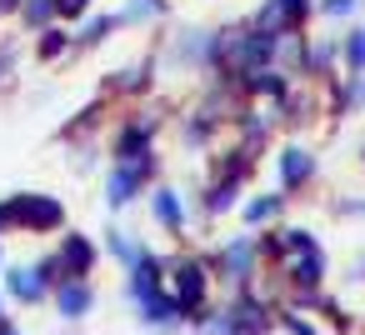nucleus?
<instances>
[{
  "instance_id": "nucleus-1",
  "label": "nucleus",
  "mask_w": 365,
  "mask_h": 335,
  "mask_svg": "<svg viewBox=\"0 0 365 335\" xmlns=\"http://www.w3.org/2000/svg\"><path fill=\"white\" fill-rule=\"evenodd\" d=\"M220 56V26H175L155 46V66L175 76H210Z\"/></svg>"
},
{
  "instance_id": "nucleus-2",
  "label": "nucleus",
  "mask_w": 365,
  "mask_h": 335,
  "mask_svg": "<svg viewBox=\"0 0 365 335\" xmlns=\"http://www.w3.org/2000/svg\"><path fill=\"white\" fill-rule=\"evenodd\" d=\"M0 225H6V235H61L71 225V210L61 195L16 190V195L0 200Z\"/></svg>"
},
{
  "instance_id": "nucleus-3",
  "label": "nucleus",
  "mask_w": 365,
  "mask_h": 335,
  "mask_svg": "<svg viewBox=\"0 0 365 335\" xmlns=\"http://www.w3.org/2000/svg\"><path fill=\"white\" fill-rule=\"evenodd\" d=\"M165 290L180 300V310H185V325L205 320V310L215 305V275H210V260H205V250L170 255V265H165Z\"/></svg>"
},
{
  "instance_id": "nucleus-4",
  "label": "nucleus",
  "mask_w": 365,
  "mask_h": 335,
  "mask_svg": "<svg viewBox=\"0 0 365 335\" xmlns=\"http://www.w3.org/2000/svg\"><path fill=\"white\" fill-rule=\"evenodd\" d=\"M160 130H165L160 105H125V110L110 120V130H106V155H110V160H140V155L160 150V145H155Z\"/></svg>"
},
{
  "instance_id": "nucleus-5",
  "label": "nucleus",
  "mask_w": 365,
  "mask_h": 335,
  "mask_svg": "<svg viewBox=\"0 0 365 335\" xmlns=\"http://www.w3.org/2000/svg\"><path fill=\"white\" fill-rule=\"evenodd\" d=\"M160 170H165V155H160V150H150V155H140V160H110V165H106V210H110V215L130 210V205L160 180Z\"/></svg>"
},
{
  "instance_id": "nucleus-6",
  "label": "nucleus",
  "mask_w": 365,
  "mask_h": 335,
  "mask_svg": "<svg viewBox=\"0 0 365 335\" xmlns=\"http://www.w3.org/2000/svg\"><path fill=\"white\" fill-rule=\"evenodd\" d=\"M205 260H210V275H215L225 290H235V285H255V275H260V240H255V230L225 235L220 245L205 250Z\"/></svg>"
},
{
  "instance_id": "nucleus-7",
  "label": "nucleus",
  "mask_w": 365,
  "mask_h": 335,
  "mask_svg": "<svg viewBox=\"0 0 365 335\" xmlns=\"http://www.w3.org/2000/svg\"><path fill=\"white\" fill-rule=\"evenodd\" d=\"M260 270H275V285L285 295H295V290H325V280H330V250L320 240H310V245L290 250L280 265H260Z\"/></svg>"
},
{
  "instance_id": "nucleus-8",
  "label": "nucleus",
  "mask_w": 365,
  "mask_h": 335,
  "mask_svg": "<svg viewBox=\"0 0 365 335\" xmlns=\"http://www.w3.org/2000/svg\"><path fill=\"white\" fill-rule=\"evenodd\" d=\"M155 81H160V66H155V51H145L140 61L106 71V76H101V96H110L115 105H120V100H125V105H135V100L155 96Z\"/></svg>"
},
{
  "instance_id": "nucleus-9",
  "label": "nucleus",
  "mask_w": 365,
  "mask_h": 335,
  "mask_svg": "<svg viewBox=\"0 0 365 335\" xmlns=\"http://www.w3.org/2000/svg\"><path fill=\"white\" fill-rule=\"evenodd\" d=\"M270 165H275V180H280L275 190H285L290 200H295V195H305V190L320 180V155H315L310 145H300V140L275 145V160H270Z\"/></svg>"
},
{
  "instance_id": "nucleus-10",
  "label": "nucleus",
  "mask_w": 365,
  "mask_h": 335,
  "mask_svg": "<svg viewBox=\"0 0 365 335\" xmlns=\"http://www.w3.org/2000/svg\"><path fill=\"white\" fill-rule=\"evenodd\" d=\"M101 235H86V230H61V240H56V260H61V270H66V280H91L96 275V265H101Z\"/></svg>"
},
{
  "instance_id": "nucleus-11",
  "label": "nucleus",
  "mask_w": 365,
  "mask_h": 335,
  "mask_svg": "<svg viewBox=\"0 0 365 335\" xmlns=\"http://www.w3.org/2000/svg\"><path fill=\"white\" fill-rule=\"evenodd\" d=\"M315 21V0H260L250 11V26L275 36V31H310Z\"/></svg>"
},
{
  "instance_id": "nucleus-12",
  "label": "nucleus",
  "mask_w": 365,
  "mask_h": 335,
  "mask_svg": "<svg viewBox=\"0 0 365 335\" xmlns=\"http://www.w3.org/2000/svg\"><path fill=\"white\" fill-rule=\"evenodd\" d=\"M220 130H225V120H220V115H210L205 105H190V110H180V115H175V140H180V150H185V155H210Z\"/></svg>"
},
{
  "instance_id": "nucleus-13",
  "label": "nucleus",
  "mask_w": 365,
  "mask_h": 335,
  "mask_svg": "<svg viewBox=\"0 0 365 335\" xmlns=\"http://www.w3.org/2000/svg\"><path fill=\"white\" fill-rule=\"evenodd\" d=\"M145 200H150V220H155L170 240H185V230H190V205H185V195H180L170 180H155Z\"/></svg>"
},
{
  "instance_id": "nucleus-14",
  "label": "nucleus",
  "mask_w": 365,
  "mask_h": 335,
  "mask_svg": "<svg viewBox=\"0 0 365 335\" xmlns=\"http://www.w3.org/2000/svg\"><path fill=\"white\" fill-rule=\"evenodd\" d=\"M165 265H170V255H160V250H150V245H145V255L125 270V305H130V310L165 290Z\"/></svg>"
},
{
  "instance_id": "nucleus-15",
  "label": "nucleus",
  "mask_w": 365,
  "mask_h": 335,
  "mask_svg": "<svg viewBox=\"0 0 365 335\" xmlns=\"http://www.w3.org/2000/svg\"><path fill=\"white\" fill-rule=\"evenodd\" d=\"M96 305H101L96 280H61L51 290V310L61 325H86V315H96Z\"/></svg>"
},
{
  "instance_id": "nucleus-16",
  "label": "nucleus",
  "mask_w": 365,
  "mask_h": 335,
  "mask_svg": "<svg viewBox=\"0 0 365 335\" xmlns=\"http://www.w3.org/2000/svg\"><path fill=\"white\" fill-rule=\"evenodd\" d=\"M115 31H120V16H115V11H91V16H81V21L71 26V56H91V51L110 46Z\"/></svg>"
},
{
  "instance_id": "nucleus-17",
  "label": "nucleus",
  "mask_w": 365,
  "mask_h": 335,
  "mask_svg": "<svg viewBox=\"0 0 365 335\" xmlns=\"http://www.w3.org/2000/svg\"><path fill=\"white\" fill-rule=\"evenodd\" d=\"M0 280H6V300H16V305H26V310H41V305L51 300V290L41 285V275H36L26 260H6Z\"/></svg>"
},
{
  "instance_id": "nucleus-18",
  "label": "nucleus",
  "mask_w": 365,
  "mask_h": 335,
  "mask_svg": "<svg viewBox=\"0 0 365 335\" xmlns=\"http://www.w3.org/2000/svg\"><path fill=\"white\" fill-rule=\"evenodd\" d=\"M285 210H290V195H285V190H255V195H245V200H240V220H245V230L280 225V220H285Z\"/></svg>"
},
{
  "instance_id": "nucleus-19",
  "label": "nucleus",
  "mask_w": 365,
  "mask_h": 335,
  "mask_svg": "<svg viewBox=\"0 0 365 335\" xmlns=\"http://www.w3.org/2000/svg\"><path fill=\"white\" fill-rule=\"evenodd\" d=\"M110 110H115V100L96 91V96H91V105H81V110H76V115L56 130V140L66 145V140H86V135H96V130L106 125V115H110Z\"/></svg>"
},
{
  "instance_id": "nucleus-20",
  "label": "nucleus",
  "mask_w": 365,
  "mask_h": 335,
  "mask_svg": "<svg viewBox=\"0 0 365 335\" xmlns=\"http://www.w3.org/2000/svg\"><path fill=\"white\" fill-rule=\"evenodd\" d=\"M325 105H330V120L365 115V71L360 76H340L335 86H325Z\"/></svg>"
},
{
  "instance_id": "nucleus-21",
  "label": "nucleus",
  "mask_w": 365,
  "mask_h": 335,
  "mask_svg": "<svg viewBox=\"0 0 365 335\" xmlns=\"http://www.w3.org/2000/svg\"><path fill=\"white\" fill-rule=\"evenodd\" d=\"M120 31H145V26H165L170 21V0H120L115 6Z\"/></svg>"
},
{
  "instance_id": "nucleus-22",
  "label": "nucleus",
  "mask_w": 365,
  "mask_h": 335,
  "mask_svg": "<svg viewBox=\"0 0 365 335\" xmlns=\"http://www.w3.org/2000/svg\"><path fill=\"white\" fill-rule=\"evenodd\" d=\"M101 250H106L120 270H130V265L145 255V240H140L135 230H125V225H106V230H101Z\"/></svg>"
},
{
  "instance_id": "nucleus-23",
  "label": "nucleus",
  "mask_w": 365,
  "mask_h": 335,
  "mask_svg": "<svg viewBox=\"0 0 365 335\" xmlns=\"http://www.w3.org/2000/svg\"><path fill=\"white\" fill-rule=\"evenodd\" d=\"M31 56L41 61V66H61V61H71V26H46V31H36L31 36Z\"/></svg>"
},
{
  "instance_id": "nucleus-24",
  "label": "nucleus",
  "mask_w": 365,
  "mask_h": 335,
  "mask_svg": "<svg viewBox=\"0 0 365 335\" xmlns=\"http://www.w3.org/2000/svg\"><path fill=\"white\" fill-rule=\"evenodd\" d=\"M340 71L345 76L365 71V21H350V31L340 36Z\"/></svg>"
},
{
  "instance_id": "nucleus-25",
  "label": "nucleus",
  "mask_w": 365,
  "mask_h": 335,
  "mask_svg": "<svg viewBox=\"0 0 365 335\" xmlns=\"http://www.w3.org/2000/svg\"><path fill=\"white\" fill-rule=\"evenodd\" d=\"M16 21H21V31H26V36H36V31H46V26H56V0H26Z\"/></svg>"
},
{
  "instance_id": "nucleus-26",
  "label": "nucleus",
  "mask_w": 365,
  "mask_h": 335,
  "mask_svg": "<svg viewBox=\"0 0 365 335\" xmlns=\"http://www.w3.org/2000/svg\"><path fill=\"white\" fill-rule=\"evenodd\" d=\"M275 330H285V335H325L310 315H300L295 305H275Z\"/></svg>"
},
{
  "instance_id": "nucleus-27",
  "label": "nucleus",
  "mask_w": 365,
  "mask_h": 335,
  "mask_svg": "<svg viewBox=\"0 0 365 335\" xmlns=\"http://www.w3.org/2000/svg\"><path fill=\"white\" fill-rule=\"evenodd\" d=\"M66 145H71V170H76V175L101 170V155H106V150H101L96 140H66Z\"/></svg>"
},
{
  "instance_id": "nucleus-28",
  "label": "nucleus",
  "mask_w": 365,
  "mask_h": 335,
  "mask_svg": "<svg viewBox=\"0 0 365 335\" xmlns=\"http://www.w3.org/2000/svg\"><path fill=\"white\" fill-rule=\"evenodd\" d=\"M360 6H365V0H315V21H355L360 16Z\"/></svg>"
},
{
  "instance_id": "nucleus-29",
  "label": "nucleus",
  "mask_w": 365,
  "mask_h": 335,
  "mask_svg": "<svg viewBox=\"0 0 365 335\" xmlns=\"http://www.w3.org/2000/svg\"><path fill=\"white\" fill-rule=\"evenodd\" d=\"M31 270L41 275V285H46V290H56V285L66 280V270H61V260H56V250H41V255L31 260Z\"/></svg>"
},
{
  "instance_id": "nucleus-30",
  "label": "nucleus",
  "mask_w": 365,
  "mask_h": 335,
  "mask_svg": "<svg viewBox=\"0 0 365 335\" xmlns=\"http://www.w3.org/2000/svg\"><path fill=\"white\" fill-rule=\"evenodd\" d=\"M16 71H21V46L6 36V41H0V86H11Z\"/></svg>"
},
{
  "instance_id": "nucleus-31",
  "label": "nucleus",
  "mask_w": 365,
  "mask_h": 335,
  "mask_svg": "<svg viewBox=\"0 0 365 335\" xmlns=\"http://www.w3.org/2000/svg\"><path fill=\"white\" fill-rule=\"evenodd\" d=\"M96 11V0H56V21L61 26H76L81 16H91Z\"/></svg>"
},
{
  "instance_id": "nucleus-32",
  "label": "nucleus",
  "mask_w": 365,
  "mask_h": 335,
  "mask_svg": "<svg viewBox=\"0 0 365 335\" xmlns=\"http://www.w3.org/2000/svg\"><path fill=\"white\" fill-rule=\"evenodd\" d=\"M330 215H340V220H365V195H335V200H330Z\"/></svg>"
},
{
  "instance_id": "nucleus-33",
  "label": "nucleus",
  "mask_w": 365,
  "mask_h": 335,
  "mask_svg": "<svg viewBox=\"0 0 365 335\" xmlns=\"http://www.w3.org/2000/svg\"><path fill=\"white\" fill-rule=\"evenodd\" d=\"M21 6H26V0H0V26L16 21V16H21Z\"/></svg>"
},
{
  "instance_id": "nucleus-34",
  "label": "nucleus",
  "mask_w": 365,
  "mask_h": 335,
  "mask_svg": "<svg viewBox=\"0 0 365 335\" xmlns=\"http://www.w3.org/2000/svg\"><path fill=\"white\" fill-rule=\"evenodd\" d=\"M0 335H26V330H21V325H16V320L6 315V320H0Z\"/></svg>"
},
{
  "instance_id": "nucleus-35",
  "label": "nucleus",
  "mask_w": 365,
  "mask_h": 335,
  "mask_svg": "<svg viewBox=\"0 0 365 335\" xmlns=\"http://www.w3.org/2000/svg\"><path fill=\"white\" fill-rule=\"evenodd\" d=\"M355 160H360V170H365V140H360V150H355Z\"/></svg>"
},
{
  "instance_id": "nucleus-36",
  "label": "nucleus",
  "mask_w": 365,
  "mask_h": 335,
  "mask_svg": "<svg viewBox=\"0 0 365 335\" xmlns=\"http://www.w3.org/2000/svg\"><path fill=\"white\" fill-rule=\"evenodd\" d=\"M61 335H81V325H66V330H61Z\"/></svg>"
},
{
  "instance_id": "nucleus-37",
  "label": "nucleus",
  "mask_w": 365,
  "mask_h": 335,
  "mask_svg": "<svg viewBox=\"0 0 365 335\" xmlns=\"http://www.w3.org/2000/svg\"><path fill=\"white\" fill-rule=\"evenodd\" d=\"M0 270H6V240H0Z\"/></svg>"
},
{
  "instance_id": "nucleus-38",
  "label": "nucleus",
  "mask_w": 365,
  "mask_h": 335,
  "mask_svg": "<svg viewBox=\"0 0 365 335\" xmlns=\"http://www.w3.org/2000/svg\"><path fill=\"white\" fill-rule=\"evenodd\" d=\"M0 320H6V290H0Z\"/></svg>"
}]
</instances>
